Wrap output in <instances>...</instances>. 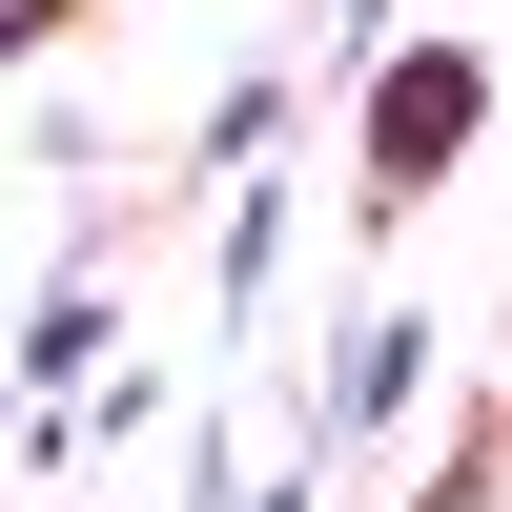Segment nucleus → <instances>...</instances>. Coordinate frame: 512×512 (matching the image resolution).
Here are the masks:
<instances>
[{
  "instance_id": "1",
  "label": "nucleus",
  "mask_w": 512,
  "mask_h": 512,
  "mask_svg": "<svg viewBox=\"0 0 512 512\" xmlns=\"http://www.w3.org/2000/svg\"><path fill=\"white\" fill-rule=\"evenodd\" d=\"M451 123H472V62H410V82H390V164H431Z\"/></svg>"
}]
</instances>
